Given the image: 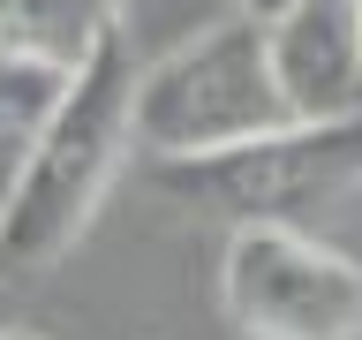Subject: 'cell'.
<instances>
[{
    "instance_id": "1",
    "label": "cell",
    "mask_w": 362,
    "mask_h": 340,
    "mask_svg": "<svg viewBox=\"0 0 362 340\" xmlns=\"http://www.w3.org/2000/svg\"><path fill=\"white\" fill-rule=\"evenodd\" d=\"M136 45L129 23H113L83 61L68 68L61 106L45 121L30 166L16 174L8 204H0V265L16 272H45L83 242L90 212L106 204L113 174L136 144Z\"/></svg>"
},
{
    "instance_id": "2",
    "label": "cell",
    "mask_w": 362,
    "mask_h": 340,
    "mask_svg": "<svg viewBox=\"0 0 362 340\" xmlns=\"http://www.w3.org/2000/svg\"><path fill=\"white\" fill-rule=\"evenodd\" d=\"M362 181V113L279 121L197 159H151V189L219 227H317Z\"/></svg>"
},
{
    "instance_id": "3",
    "label": "cell",
    "mask_w": 362,
    "mask_h": 340,
    "mask_svg": "<svg viewBox=\"0 0 362 340\" xmlns=\"http://www.w3.org/2000/svg\"><path fill=\"white\" fill-rule=\"evenodd\" d=\"M279 121L294 113L264 53V16L249 8L204 23L166 61L136 68V152L144 159H197L242 136H264Z\"/></svg>"
},
{
    "instance_id": "4",
    "label": "cell",
    "mask_w": 362,
    "mask_h": 340,
    "mask_svg": "<svg viewBox=\"0 0 362 340\" xmlns=\"http://www.w3.org/2000/svg\"><path fill=\"white\" fill-rule=\"evenodd\" d=\"M219 302L242 340H362V265L317 227H234Z\"/></svg>"
},
{
    "instance_id": "5",
    "label": "cell",
    "mask_w": 362,
    "mask_h": 340,
    "mask_svg": "<svg viewBox=\"0 0 362 340\" xmlns=\"http://www.w3.org/2000/svg\"><path fill=\"white\" fill-rule=\"evenodd\" d=\"M264 53L294 121L362 113V23L355 0H279L264 16Z\"/></svg>"
},
{
    "instance_id": "6",
    "label": "cell",
    "mask_w": 362,
    "mask_h": 340,
    "mask_svg": "<svg viewBox=\"0 0 362 340\" xmlns=\"http://www.w3.org/2000/svg\"><path fill=\"white\" fill-rule=\"evenodd\" d=\"M113 23H121V0H0V53L76 68Z\"/></svg>"
},
{
    "instance_id": "7",
    "label": "cell",
    "mask_w": 362,
    "mask_h": 340,
    "mask_svg": "<svg viewBox=\"0 0 362 340\" xmlns=\"http://www.w3.org/2000/svg\"><path fill=\"white\" fill-rule=\"evenodd\" d=\"M61 84H68V68L8 61V53H0V204H8L16 174L30 166V152H38L45 121H53V106H61Z\"/></svg>"
},
{
    "instance_id": "8",
    "label": "cell",
    "mask_w": 362,
    "mask_h": 340,
    "mask_svg": "<svg viewBox=\"0 0 362 340\" xmlns=\"http://www.w3.org/2000/svg\"><path fill=\"white\" fill-rule=\"evenodd\" d=\"M234 8H249V16H272V8H279V0H234Z\"/></svg>"
},
{
    "instance_id": "9",
    "label": "cell",
    "mask_w": 362,
    "mask_h": 340,
    "mask_svg": "<svg viewBox=\"0 0 362 340\" xmlns=\"http://www.w3.org/2000/svg\"><path fill=\"white\" fill-rule=\"evenodd\" d=\"M0 340H38V333H23V325H8V333H0Z\"/></svg>"
},
{
    "instance_id": "10",
    "label": "cell",
    "mask_w": 362,
    "mask_h": 340,
    "mask_svg": "<svg viewBox=\"0 0 362 340\" xmlns=\"http://www.w3.org/2000/svg\"><path fill=\"white\" fill-rule=\"evenodd\" d=\"M355 23H362V0H355Z\"/></svg>"
}]
</instances>
